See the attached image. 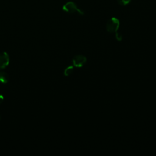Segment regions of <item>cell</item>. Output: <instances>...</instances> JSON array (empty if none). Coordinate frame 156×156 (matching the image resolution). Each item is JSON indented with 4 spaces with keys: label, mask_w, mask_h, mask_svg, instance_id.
<instances>
[{
    "label": "cell",
    "mask_w": 156,
    "mask_h": 156,
    "mask_svg": "<svg viewBox=\"0 0 156 156\" xmlns=\"http://www.w3.org/2000/svg\"><path fill=\"white\" fill-rule=\"evenodd\" d=\"M62 10L68 13H77L80 15H83L85 13L84 11L80 9H79L77 4L73 1H68L65 3L62 7Z\"/></svg>",
    "instance_id": "6da1fadb"
},
{
    "label": "cell",
    "mask_w": 156,
    "mask_h": 156,
    "mask_svg": "<svg viewBox=\"0 0 156 156\" xmlns=\"http://www.w3.org/2000/svg\"><path fill=\"white\" fill-rule=\"evenodd\" d=\"M119 26V20L115 17H112L106 24V30L109 33H116L118 32Z\"/></svg>",
    "instance_id": "7a4b0ae2"
},
{
    "label": "cell",
    "mask_w": 156,
    "mask_h": 156,
    "mask_svg": "<svg viewBox=\"0 0 156 156\" xmlns=\"http://www.w3.org/2000/svg\"><path fill=\"white\" fill-rule=\"evenodd\" d=\"M86 62H87L86 57L80 54L75 55L72 59L73 66L76 68L82 67L85 64Z\"/></svg>",
    "instance_id": "3957f363"
},
{
    "label": "cell",
    "mask_w": 156,
    "mask_h": 156,
    "mask_svg": "<svg viewBox=\"0 0 156 156\" xmlns=\"http://www.w3.org/2000/svg\"><path fill=\"white\" fill-rule=\"evenodd\" d=\"M10 58L7 52L0 54V69L5 68L9 63Z\"/></svg>",
    "instance_id": "277c9868"
},
{
    "label": "cell",
    "mask_w": 156,
    "mask_h": 156,
    "mask_svg": "<svg viewBox=\"0 0 156 156\" xmlns=\"http://www.w3.org/2000/svg\"><path fill=\"white\" fill-rule=\"evenodd\" d=\"M9 81L8 74L4 71L0 72V82L2 83H7Z\"/></svg>",
    "instance_id": "5b68a950"
},
{
    "label": "cell",
    "mask_w": 156,
    "mask_h": 156,
    "mask_svg": "<svg viewBox=\"0 0 156 156\" xmlns=\"http://www.w3.org/2000/svg\"><path fill=\"white\" fill-rule=\"evenodd\" d=\"M73 71H74V66H72V65L68 66L64 70V75L65 76H69L73 73Z\"/></svg>",
    "instance_id": "8992f818"
},
{
    "label": "cell",
    "mask_w": 156,
    "mask_h": 156,
    "mask_svg": "<svg viewBox=\"0 0 156 156\" xmlns=\"http://www.w3.org/2000/svg\"><path fill=\"white\" fill-rule=\"evenodd\" d=\"M131 0H117V2L119 5L121 6H126L130 4Z\"/></svg>",
    "instance_id": "52a82bcc"
},
{
    "label": "cell",
    "mask_w": 156,
    "mask_h": 156,
    "mask_svg": "<svg viewBox=\"0 0 156 156\" xmlns=\"http://www.w3.org/2000/svg\"><path fill=\"white\" fill-rule=\"evenodd\" d=\"M115 38L118 41H121L122 39V36L121 34H119L118 32L115 33Z\"/></svg>",
    "instance_id": "ba28073f"
},
{
    "label": "cell",
    "mask_w": 156,
    "mask_h": 156,
    "mask_svg": "<svg viewBox=\"0 0 156 156\" xmlns=\"http://www.w3.org/2000/svg\"><path fill=\"white\" fill-rule=\"evenodd\" d=\"M3 100H4V96L2 94H0V104H2Z\"/></svg>",
    "instance_id": "9c48e42d"
},
{
    "label": "cell",
    "mask_w": 156,
    "mask_h": 156,
    "mask_svg": "<svg viewBox=\"0 0 156 156\" xmlns=\"http://www.w3.org/2000/svg\"><path fill=\"white\" fill-rule=\"evenodd\" d=\"M0 120H1V116H0Z\"/></svg>",
    "instance_id": "30bf717a"
}]
</instances>
